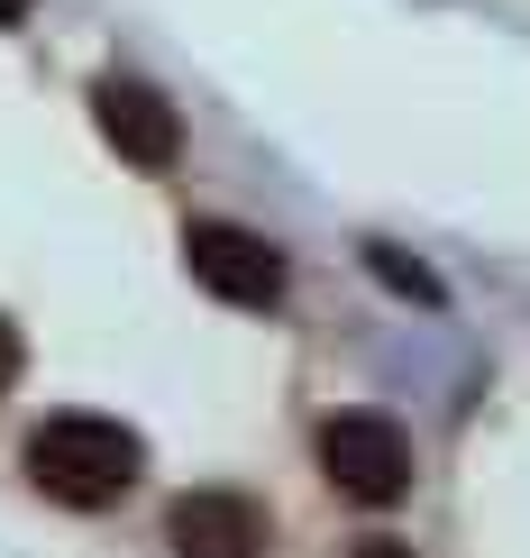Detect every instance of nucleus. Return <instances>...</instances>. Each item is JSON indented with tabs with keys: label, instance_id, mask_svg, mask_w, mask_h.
Returning a JSON list of instances; mask_svg holds the SVG:
<instances>
[{
	"label": "nucleus",
	"instance_id": "obj_1",
	"mask_svg": "<svg viewBox=\"0 0 530 558\" xmlns=\"http://www.w3.org/2000/svg\"><path fill=\"white\" fill-rule=\"evenodd\" d=\"M137 468H147V439L128 422H110V412H56V422L28 430V476L37 495L74 504V513H101V504H120Z\"/></svg>",
	"mask_w": 530,
	"mask_h": 558
},
{
	"label": "nucleus",
	"instance_id": "obj_2",
	"mask_svg": "<svg viewBox=\"0 0 530 558\" xmlns=\"http://www.w3.org/2000/svg\"><path fill=\"white\" fill-rule=\"evenodd\" d=\"M320 476L338 485L348 504H403L411 495V439L394 412H330L320 422Z\"/></svg>",
	"mask_w": 530,
	"mask_h": 558
},
{
	"label": "nucleus",
	"instance_id": "obj_3",
	"mask_svg": "<svg viewBox=\"0 0 530 558\" xmlns=\"http://www.w3.org/2000/svg\"><path fill=\"white\" fill-rule=\"evenodd\" d=\"M183 266H193L201 293L238 302V312L284 302V247H266L257 229H238V220H193L183 229Z\"/></svg>",
	"mask_w": 530,
	"mask_h": 558
},
{
	"label": "nucleus",
	"instance_id": "obj_4",
	"mask_svg": "<svg viewBox=\"0 0 530 558\" xmlns=\"http://www.w3.org/2000/svg\"><path fill=\"white\" fill-rule=\"evenodd\" d=\"M91 120H101V137L128 156V166H147V174H165L174 156H183L174 101L156 83H137V74H101V83H91Z\"/></svg>",
	"mask_w": 530,
	"mask_h": 558
},
{
	"label": "nucleus",
	"instance_id": "obj_5",
	"mask_svg": "<svg viewBox=\"0 0 530 558\" xmlns=\"http://www.w3.org/2000/svg\"><path fill=\"white\" fill-rule=\"evenodd\" d=\"M165 541H174V558H266V513H257V495L201 485V495H174Z\"/></svg>",
	"mask_w": 530,
	"mask_h": 558
},
{
	"label": "nucleus",
	"instance_id": "obj_6",
	"mask_svg": "<svg viewBox=\"0 0 530 558\" xmlns=\"http://www.w3.org/2000/svg\"><path fill=\"white\" fill-rule=\"evenodd\" d=\"M375 275H384V284H394V293H421V302H440V284H430L421 266H403L394 247H375Z\"/></svg>",
	"mask_w": 530,
	"mask_h": 558
},
{
	"label": "nucleus",
	"instance_id": "obj_7",
	"mask_svg": "<svg viewBox=\"0 0 530 558\" xmlns=\"http://www.w3.org/2000/svg\"><path fill=\"white\" fill-rule=\"evenodd\" d=\"M19 366H28V348H19V330H10V320H0V393L19 385Z\"/></svg>",
	"mask_w": 530,
	"mask_h": 558
},
{
	"label": "nucleus",
	"instance_id": "obj_8",
	"mask_svg": "<svg viewBox=\"0 0 530 558\" xmlns=\"http://www.w3.org/2000/svg\"><path fill=\"white\" fill-rule=\"evenodd\" d=\"M348 558H411V541H357Z\"/></svg>",
	"mask_w": 530,
	"mask_h": 558
},
{
	"label": "nucleus",
	"instance_id": "obj_9",
	"mask_svg": "<svg viewBox=\"0 0 530 558\" xmlns=\"http://www.w3.org/2000/svg\"><path fill=\"white\" fill-rule=\"evenodd\" d=\"M10 19H28V0H0V28H10Z\"/></svg>",
	"mask_w": 530,
	"mask_h": 558
}]
</instances>
